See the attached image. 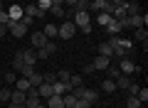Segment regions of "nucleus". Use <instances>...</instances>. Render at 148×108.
<instances>
[{
    "instance_id": "13",
    "label": "nucleus",
    "mask_w": 148,
    "mask_h": 108,
    "mask_svg": "<svg viewBox=\"0 0 148 108\" xmlns=\"http://www.w3.org/2000/svg\"><path fill=\"white\" fill-rule=\"evenodd\" d=\"M22 10H25V15H27V17H32V20H35V17H45V12H40V7H37L35 3H30V5L22 7Z\"/></svg>"
},
{
    "instance_id": "5",
    "label": "nucleus",
    "mask_w": 148,
    "mask_h": 108,
    "mask_svg": "<svg viewBox=\"0 0 148 108\" xmlns=\"http://www.w3.org/2000/svg\"><path fill=\"white\" fill-rule=\"evenodd\" d=\"M37 96L42 98V101H47V98H52V96H54V88H52V84L42 81L40 86H37Z\"/></svg>"
},
{
    "instance_id": "47",
    "label": "nucleus",
    "mask_w": 148,
    "mask_h": 108,
    "mask_svg": "<svg viewBox=\"0 0 148 108\" xmlns=\"http://www.w3.org/2000/svg\"><path fill=\"white\" fill-rule=\"evenodd\" d=\"M111 3H114V5H121V7H123V5L128 3V0H111Z\"/></svg>"
},
{
    "instance_id": "24",
    "label": "nucleus",
    "mask_w": 148,
    "mask_h": 108,
    "mask_svg": "<svg viewBox=\"0 0 148 108\" xmlns=\"http://www.w3.org/2000/svg\"><path fill=\"white\" fill-rule=\"evenodd\" d=\"M89 5H91V0H77L74 12H89Z\"/></svg>"
},
{
    "instance_id": "39",
    "label": "nucleus",
    "mask_w": 148,
    "mask_h": 108,
    "mask_svg": "<svg viewBox=\"0 0 148 108\" xmlns=\"http://www.w3.org/2000/svg\"><path fill=\"white\" fill-rule=\"evenodd\" d=\"M136 98H138L141 103H146V101H148V88H141V91L136 93Z\"/></svg>"
},
{
    "instance_id": "49",
    "label": "nucleus",
    "mask_w": 148,
    "mask_h": 108,
    "mask_svg": "<svg viewBox=\"0 0 148 108\" xmlns=\"http://www.w3.org/2000/svg\"><path fill=\"white\" fill-rule=\"evenodd\" d=\"M37 108H47V103H45V101H42V103H40V106H37Z\"/></svg>"
},
{
    "instance_id": "15",
    "label": "nucleus",
    "mask_w": 148,
    "mask_h": 108,
    "mask_svg": "<svg viewBox=\"0 0 148 108\" xmlns=\"http://www.w3.org/2000/svg\"><path fill=\"white\" fill-rule=\"evenodd\" d=\"M114 84H116V88H121V91H126V88H128V84H131V79H128L126 74H119V76L114 79Z\"/></svg>"
},
{
    "instance_id": "43",
    "label": "nucleus",
    "mask_w": 148,
    "mask_h": 108,
    "mask_svg": "<svg viewBox=\"0 0 148 108\" xmlns=\"http://www.w3.org/2000/svg\"><path fill=\"white\" fill-rule=\"evenodd\" d=\"M0 25H8V12L0 10Z\"/></svg>"
},
{
    "instance_id": "16",
    "label": "nucleus",
    "mask_w": 148,
    "mask_h": 108,
    "mask_svg": "<svg viewBox=\"0 0 148 108\" xmlns=\"http://www.w3.org/2000/svg\"><path fill=\"white\" fill-rule=\"evenodd\" d=\"M45 103H47V108H64V98H62V96H57V93H54L52 98H47Z\"/></svg>"
},
{
    "instance_id": "46",
    "label": "nucleus",
    "mask_w": 148,
    "mask_h": 108,
    "mask_svg": "<svg viewBox=\"0 0 148 108\" xmlns=\"http://www.w3.org/2000/svg\"><path fill=\"white\" fill-rule=\"evenodd\" d=\"M77 5V0H64V7H74Z\"/></svg>"
},
{
    "instance_id": "48",
    "label": "nucleus",
    "mask_w": 148,
    "mask_h": 108,
    "mask_svg": "<svg viewBox=\"0 0 148 108\" xmlns=\"http://www.w3.org/2000/svg\"><path fill=\"white\" fill-rule=\"evenodd\" d=\"M52 5H64V0H52Z\"/></svg>"
},
{
    "instance_id": "9",
    "label": "nucleus",
    "mask_w": 148,
    "mask_h": 108,
    "mask_svg": "<svg viewBox=\"0 0 148 108\" xmlns=\"http://www.w3.org/2000/svg\"><path fill=\"white\" fill-rule=\"evenodd\" d=\"M119 71L128 76V74H133V71H136V64H133L128 57H121V67H119Z\"/></svg>"
},
{
    "instance_id": "3",
    "label": "nucleus",
    "mask_w": 148,
    "mask_h": 108,
    "mask_svg": "<svg viewBox=\"0 0 148 108\" xmlns=\"http://www.w3.org/2000/svg\"><path fill=\"white\" fill-rule=\"evenodd\" d=\"M22 17H25L22 5H10V7H8V22H20Z\"/></svg>"
},
{
    "instance_id": "22",
    "label": "nucleus",
    "mask_w": 148,
    "mask_h": 108,
    "mask_svg": "<svg viewBox=\"0 0 148 108\" xmlns=\"http://www.w3.org/2000/svg\"><path fill=\"white\" fill-rule=\"evenodd\" d=\"M133 37H136V42H143V47H146V39H148V30H146V27H138V30L133 32Z\"/></svg>"
},
{
    "instance_id": "32",
    "label": "nucleus",
    "mask_w": 148,
    "mask_h": 108,
    "mask_svg": "<svg viewBox=\"0 0 148 108\" xmlns=\"http://www.w3.org/2000/svg\"><path fill=\"white\" fill-rule=\"evenodd\" d=\"M52 88H54V93H57V96H64V93H67V86H64L62 81H54Z\"/></svg>"
},
{
    "instance_id": "12",
    "label": "nucleus",
    "mask_w": 148,
    "mask_h": 108,
    "mask_svg": "<svg viewBox=\"0 0 148 108\" xmlns=\"http://www.w3.org/2000/svg\"><path fill=\"white\" fill-rule=\"evenodd\" d=\"M47 42H49V39L45 37V32H37V35H32V47H35V49H42Z\"/></svg>"
},
{
    "instance_id": "8",
    "label": "nucleus",
    "mask_w": 148,
    "mask_h": 108,
    "mask_svg": "<svg viewBox=\"0 0 148 108\" xmlns=\"http://www.w3.org/2000/svg\"><path fill=\"white\" fill-rule=\"evenodd\" d=\"M91 67H94V71H106V69L111 67V59H106V57H101V54H99V57L91 62Z\"/></svg>"
},
{
    "instance_id": "44",
    "label": "nucleus",
    "mask_w": 148,
    "mask_h": 108,
    "mask_svg": "<svg viewBox=\"0 0 148 108\" xmlns=\"http://www.w3.org/2000/svg\"><path fill=\"white\" fill-rule=\"evenodd\" d=\"M5 35H8V25H0V39H3Z\"/></svg>"
},
{
    "instance_id": "38",
    "label": "nucleus",
    "mask_w": 148,
    "mask_h": 108,
    "mask_svg": "<svg viewBox=\"0 0 148 108\" xmlns=\"http://www.w3.org/2000/svg\"><path fill=\"white\" fill-rule=\"evenodd\" d=\"M119 74H121V71H119L116 67H109V69H106V79H116Z\"/></svg>"
},
{
    "instance_id": "26",
    "label": "nucleus",
    "mask_w": 148,
    "mask_h": 108,
    "mask_svg": "<svg viewBox=\"0 0 148 108\" xmlns=\"http://www.w3.org/2000/svg\"><path fill=\"white\" fill-rule=\"evenodd\" d=\"M82 86V76L79 74H72L69 76V91H74V88H79Z\"/></svg>"
},
{
    "instance_id": "36",
    "label": "nucleus",
    "mask_w": 148,
    "mask_h": 108,
    "mask_svg": "<svg viewBox=\"0 0 148 108\" xmlns=\"http://www.w3.org/2000/svg\"><path fill=\"white\" fill-rule=\"evenodd\" d=\"M10 93H12V91H10L8 86H5V88H0V101H5V103H8V101H10Z\"/></svg>"
},
{
    "instance_id": "18",
    "label": "nucleus",
    "mask_w": 148,
    "mask_h": 108,
    "mask_svg": "<svg viewBox=\"0 0 148 108\" xmlns=\"http://www.w3.org/2000/svg\"><path fill=\"white\" fill-rule=\"evenodd\" d=\"M94 20H96V25H99V27H106L111 22V15H109V12H96Z\"/></svg>"
},
{
    "instance_id": "50",
    "label": "nucleus",
    "mask_w": 148,
    "mask_h": 108,
    "mask_svg": "<svg viewBox=\"0 0 148 108\" xmlns=\"http://www.w3.org/2000/svg\"><path fill=\"white\" fill-rule=\"evenodd\" d=\"M0 10H3V0H0Z\"/></svg>"
},
{
    "instance_id": "2",
    "label": "nucleus",
    "mask_w": 148,
    "mask_h": 108,
    "mask_svg": "<svg viewBox=\"0 0 148 108\" xmlns=\"http://www.w3.org/2000/svg\"><path fill=\"white\" fill-rule=\"evenodd\" d=\"M27 30H30V27H27L22 20H20V22H8V32H10L12 37H25Z\"/></svg>"
},
{
    "instance_id": "37",
    "label": "nucleus",
    "mask_w": 148,
    "mask_h": 108,
    "mask_svg": "<svg viewBox=\"0 0 148 108\" xmlns=\"http://www.w3.org/2000/svg\"><path fill=\"white\" fill-rule=\"evenodd\" d=\"M126 91H128V96H136V93L141 91V86H138V84H133V81H131V84H128V88H126Z\"/></svg>"
},
{
    "instance_id": "28",
    "label": "nucleus",
    "mask_w": 148,
    "mask_h": 108,
    "mask_svg": "<svg viewBox=\"0 0 148 108\" xmlns=\"http://www.w3.org/2000/svg\"><path fill=\"white\" fill-rule=\"evenodd\" d=\"M15 88H17V91H27V88H30V79H25V76L17 79V81H15Z\"/></svg>"
},
{
    "instance_id": "21",
    "label": "nucleus",
    "mask_w": 148,
    "mask_h": 108,
    "mask_svg": "<svg viewBox=\"0 0 148 108\" xmlns=\"http://www.w3.org/2000/svg\"><path fill=\"white\" fill-rule=\"evenodd\" d=\"M25 67V62H22V49L15 52V57H12V71H20V69Z\"/></svg>"
},
{
    "instance_id": "1",
    "label": "nucleus",
    "mask_w": 148,
    "mask_h": 108,
    "mask_svg": "<svg viewBox=\"0 0 148 108\" xmlns=\"http://www.w3.org/2000/svg\"><path fill=\"white\" fill-rule=\"evenodd\" d=\"M74 35H77V25H74L72 20H64L62 25L57 27V37H62V39H72Z\"/></svg>"
},
{
    "instance_id": "17",
    "label": "nucleus",
    "mask_w": 148,
    "mask_h": 108,
    "mask_svg": "<svg viewBox=\"0 0 148 108\" xmlns=\"http://www.w3.org/2000/svg\"><path fill=\"white\" fill-rule=\"evenodd\" d=\"M82 98H84V101H89L91 106H94V103H96V98H99V93H96L94 88H84V91H82Z\"/></svg>"
},
{
    "instance_id": "7",
    "label": "nucleus",
    "mask_w": 148,
    "mask_h": 108,
    "mask_svg": "<svg viewBox=\"0 0 148 108\" xmlns=\"http://www.w3.org/2000/svg\"><path fill=\"white\" fill-rule=\"evenodd\" d=\"M148 25V15H131L128 17V27H133V30H138V27H146Z\"/></svg>"
},
{
    "instance_id": "14",
    "label": "nucleus",
    "mask_w": 148,
    "mask_h": 108,
    "mask_svg": "<svg viewBox=\"0 0 148 108\" xmlns=\"http://www.w3.org/2000/svg\"><path fill=\"white\" fill-rule=\"evenodd\" d=\"M123 10H126V15L131 17V15H138V12H141V5H138L136 0H128L126 5H123Z\"/></svg>"
},
{
    "instance_id": "31",
    "label": "nucleus",
    "mask_w": 148,
    "mask_h": 108,
    "mask_svg": "<svg viewBox=\"0 0 148 108\" xmlns=\"http://www.w3.org/2000/svg\"><path fill=\"white\" fill-rule=\"evenodd\" d=\"M42 81H45V79H42V74H37V71L30 76V86H32V88H37V86H40Z\"/></svg>"
},
{
    "instance_id": "23",
    "label": "nucleus",
    "mask_w": 148,
    "mask_h": 108,
    "mask_svg": "<svg viewBox=\"0 0 148 108\" xmlns=\"http://www.w3.org/2000/svg\"><path fill=\"white\" fill-rule=\"evenodd\" d=\"M25 96H27L25 91H17V88H15V91L10 93V101H12V103H22V106H25Z\"/></svg>"
},
{
    "instance_id": "45",
    "label": "nucleus",
    "mask_w": 148,
    "mask_h": 108,
    "mask_svg": "<svg viewBox=\"0 0 148 108\" xmlns=\"http://www.w3.org/2000/svg\"><path fill=\"white\" fill-rule=\"evenodd\" d=\"M8 108H25L22 103H12V101H8Z\"/></svg>"
},
{
    "instance_id": "30",
    "label": "nucleus",
    "mask_w": 148,
    "mask_h": 108,
    "mask_svg": "<svg viewBox=\"0 0 148 108\" xmlns=\"http://www.w3.org/2000/svg\"><path fill=\"white\" fill-rule=\"evenodd\" d=\"M64 108H74V103H77V96L74 93H64Z\"/></svg>"
},
{
    "instance_id": "4",
    "label": "nucleus",
    "mask_w": 148,
    "mask_h": 108,
    "mask_svg": "<svg viewBox=\"0 0 148 108\" xmlns=\"http://www.w3.org/2000/svg\"><path fill=\"white\" fill-rule=\"evenodd\" d=\"M72 22L82 30V27L91 25V15H89V12H74V15H72Z\"/></svg>"
},
{
    "instance_id": "52",
    "label": "nucleus",
    "mask_w": 148,
    "mask_h": 108,
    "mask_svg": "<svg viewBox=\"0 0 148 108\" xmlns=\"http://www.w3.org/2000/svg\"><path fill=\"white\" fill-rule=\"evenodd\" d=\"M91 108H94V106H91Z\"/></svg>"
},
{
    "instance_id": "19",
    "label": "nucleus",
    "mask_w": 148,
    "mask_h": 108,
    "mask_svg": "<svg viewBox=\"0 0 148 108\" xmlns=\"http://www.w3.org/2000/svg\"><path fill=\"white\" fill-rule=\"evenodd\" d=\"M40 103H42V98H40V96H32V93H27V96H25V108H37Z\"/></svg>"
},
{
    "instance_id": "34",
    "label": "nucleus",
    "mask_w": 148,
    "mask_h": 108,
    "mask_svg": "<svg viewBox=\"0 0 148 108\" xmlns=\"http://www.w3.org/2000/svg\"><path fill=\"white\" fill-rule=\"evenodd\" d=\"M49 12L57 15V17H64V5H52V7H49Z\"/></svg>"
},
{
    "instance_id": "42",
    "label": "nucleus",
    "mask_w": 148,
    "mask_h": 108,
    "mask_svg": "<svg viewBox=\"0 0 148 108\" xmlns=\"http://www.w3.org/2000/svg\"><path fill=\"white\" fill-rule=\"evenodd\" d=\"M45 81H47V84H54V81H57V74H45Z\"/></svg>"
},
{
    "instance_id": "20",
    "label": "nucleus",
    "mask_w": 148,
    "mask_h": 108,
    "mask_svg": "<svg viewBox=\"0 0 148 108\" xmlns=\"http://www.w3.org/2000/svg\"><path fill=\"white\" fill-rule=\"evenodd\" d=\"M99 54H101V57H106V59L114 57V49H111L109 42H101V44H99Z\"/></svg>"
},
{
    "instance_id": "35",
    "label": "nucleus",
    "mask_w": 148,
    "mask_h": 108,
    "mask_svg": "<svg viewBox=\"0 0 148 108\" xmlns=\"http://www.w3.org/2000/svg\"><path fill=\"white\" fill-rule=\"evenodd\" d=\"M20 74H22V76H25V79H30L32 74H35V67H27V64H25V67L20 69Z\"/></svg>"
},
{
    "instance_id": "6",
    "label": "nucleus",
    "mask_w": 148,
    "mask_h": 108,
    "mask_svg": "<svg viewBox=\"0 0 148 108\" xmlns=\"http://www.w3.org/2000/svg\"><path fill=\"white\" fill-rule=\"evenodd\" d=\"M35 52H37V59H42V62H45V59H47L49 54H54V52H57V44H54V42L49 39L47 44L42 47V49H35Z\"/></svg>"
},
{
    "instance_id": "25",
    "label": "nucleus",
    "mask_w": 148,
    "mask_h": 108,
    "mask_svg": "<svg viewBox=\"0 0 148 108\" xmlns=\"http://www.w3.org/2000/svg\"><path fill=\"white\" fill-rule=\"evenodd\" d=\"M101 88H104V93H114V91H116L114 79H104V81H101Z\"/></svg>"
},
{
    "instance_id": "33",
    "label": "nucleus",
    "mask_w": 148,
    "mask_h": 108,
    "mask_svg": "<svg viewBox=\"0 0 148 108\" xmlns=\"http://www.w3.org/2000/svg\"><path fill=\"white\" fill-rule=\"evenodd\" d=\"M141 106H143V103L138 101L136 96H128V101H126V108H141Z\"/></svg>"
},
{
    "instance_id": "51",
    "label": "nucleus",
    "mask_w": 148,
    "mask_h": 108,
    "mask_svg": "<svg viewBox=\"0 0 148 108\" xmlns=\"http://www.w3.org/2000/svg\"><path fill=\"white\" fill-rule=\"evenodd\" d=\"M32 3H37V0H32Z\"/></svg>"
},
{
    "instance_id": "41",
    "label": "nucleus",
    "mask_w": 148,
    "mask_h": 108,
    "mask_svg": "<svg viewBox=\"0 0 148 108\" xmlns=\"http://www.w3.org/2000/svg\"><path fill=\"white\" fill-rule=\"evenodd\" d=\"M5 81H8V84H15V81H17L15 71H8V74H5Z\"/></svg>"
},
{
    "instance_id": "27",
    "label": "nucleus",
    "mask_w": 148,
    "mask_h": 108,
    "mask_svg": "<svg viewBox=\"0 0 148 108\" xmlns=\"http://www.w3.org/2000/svg\"><path fill=\"white\" fill-rule=\"evenodd\" d=\"M35 5L40 7V12H45V15H47V12H49V7H52V0H37Z\"/></svg>"
},
{
    "instance_id": "10",
    "label": "nucleus",
    "mask_w": 148,
    "mask_h": 108,
    "mask_svg": "<svg viewBox=\"0 0 148 108\" xmlns=\"http://www.w3.org/2000/svg\"><path fill=\"white\" fill-rule=\"evenodd\" d=\"M104 30H106V35H121L123 27H121V22H119V20H114V17H111V22L104 27Z\"/></svg>"
},
{
    "instance_id": "11",
    "label": "nucleus",
    "mask_w": 148,
    "mask_h": 108,
    "mask_svg": "<svg viewBox=\"0 0 148 108\" xmlns=\"http://www.w3.org/2000/svg\"><path fill=\"white\" fill-rule=\"evenodd\" d=\"M22 62H25L27 67H35V62H37V52H35V49H22Z\"/></svg>"
},
{
    "instance_id": "40",
    "label": "nucleus",
    "mask_w": 148,
    "mask_h": 108,
    "mask_svg": "<svg viewBox=\"0 0 148 108\" xmlns=\"http://www.w3.org/2000/svg\"><path fill=\"white\" fill-rule=\"evenodd\" d=\"M74 108H91V103H89V101H84V98H77Z\"/></svg>"
},
{
    "instance_id": "29",
    "label": "nucleus",
    "mask_w": 148,
    "mask_h": 108,
    "mask_svg": "<svg viewBox=\"0 0 148 108\" xmlns=\"http://www.w3.org/2000/svg\"><path fill=\"white\" fill-rule=\"evenodd\" d=\"M45 37H47V39H52V37H57V25H45Z\"/></svg>"
}]
</instances>
